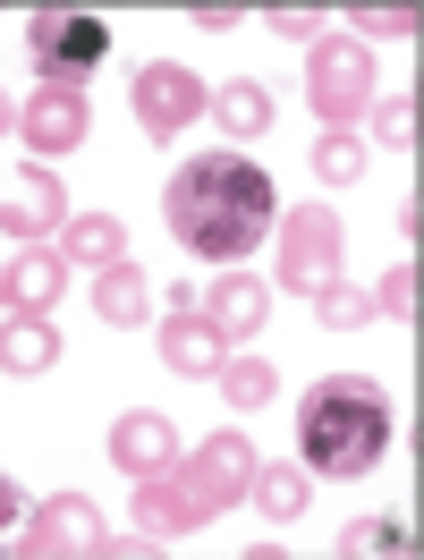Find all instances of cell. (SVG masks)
I'll list each match as a JSON object with an SVG mask.
<instances>
[{
  "label": "cell",
  "instance_id": "4fadbf2b",
  "mask_svg": "<svg viewBox=\"0 0 424 560\" xmlns=\"http://www.w3.org/2000/svg\"><path fill=\"white\" fill-rule=\"evenodd\" d=\"M94 306H103V323H137L144 306H153V289H144V272H137V264H110V272H103V289H94Z\"/></svg>",
  "mask_w": 424,
  "mask_h": 560
},
{
  "label": "cell",
  "instance_id": "d4e9b609",
  "mask_svg": "<svg viewBox=\"0 0 424 560\" xmlns=\"http://www.w3.org/2000/svg\"><path fill=\"white\" fill-rule=\"evenodd\" d=\"M382 137L408 144V137H416V110H408V103H382Z\"/></svg>",
  "mask_w": 424,
  "mask_h": 560
},
{
  "label": "cell",
  "instance_id": "ffe728a7",
  "mask_svg": "<svg viewBox=\"0 0 424 560\" xmlns=\"http://www.w3.org/2000/svg\"><path fill=\"white\" fill-rule=\"evenodd\" d=\"M263 390H272V365H263V357H238V365H229V399H238V408H255Z\"/></svg>",
  "mask_w": 424,
  "mask_h": 560
},
{
  "label": "cell",
  "instance_id": "2e32d148",
  "mask_svg": "<svg viewBox=\"0 0 424 560\" xmlns=\"http://www.w3.org/2000/svg\"><path fill=\"white\" fill-rule=\"evenodd\" d=\"M315 171H322V178H340V187H349V178L365 171V144H356L349 128H322V144H315Z\"/></svg>",
  "mask_w": 424,
  "mask_h": 560
},
{
  "label": "cell",
  "instance_id": "7402d4cb",
  "mask_svg": "<svg viewBox=\"0 0 424 560\" xmlns=\"http://www.w3.org/2000/svg\"><path fill=\"white\" fill-rule=\"evenodd\" d=\"M221 323H229V331H247V323H255V289H247V280L221 289Z\"/></svg>",
  "mask_w": 424,
  "mask_h": 560
},
{
  "label": "cell",
  "instance_id": "ba28073f",
  "mask_svg": "<svg viewBox=\"0 0 424 560\" xmlns=\"http://www.w3.org/2000/svg\"><path fill=\"white\" fill-rule=\"evenodd\" d=\"M26 137L43 144V153H60V144H85V94H43L35 110H26Z\"/></svg>",
  "mask_w": 424,
  "mask_h": 560
},
{
  "label": "cell",
  "instance_id": "5b68a950",
  "mask_svg": "<svg viewBox=\"0 0 424 560\" xmlns=\"http://www.w3.org/2000/svg\"><path fill=\"white\" fill-rule=\"evenodd\" d=\"M238 476H255V458H247V442H229V433H221V442H212V451L196 458V467H187L178 518H212V510H221V501L238 492Z\"/></svg>",
  "mask_w": 424,
  "mask_h": 560
},
{
  "label": "cell",
  "instance_id": "5bb4252c",
  "mask_svg": "<svg viewBox=\"0 0 424 560\" xmlns=\"http://www.w3.org/2000/svg\"><path fill=\"white\" fill-rule=\"evenodd\" d=\"M9 230H43V221H51V212H60V196H51V178L43 171H26V178H9Z\"/></svg>",
  "mask_w": 424,
  "mask_h": 560
},
{
  "label": "cell",
  "instance_id": "603a6c76",
  "mask_svg": "<svg viewBox=\"0 0 424 560\" xmlns=\"http://www.w3.org/2000/svg\"><path fill=\"white\" fill-rule=\"evenodd\" d=\"M374 306L356 298V289H322V323H365Z\"/></svg>",
  "mask_w": 424,
  "mask_h": 560
},
{
  "label": "cell",
  "instance_id": "52a82bcc",
  "mask_svg": "<svg viewBox=\"0 0 424 560\" xmlns=\"http://www.w3.org/2000/svg\"><path fill=\"white\" fill-rule=\"evenodd\" d=\"M94 544H103V518L85 501H51L35 518V552H94Z\"/></svg>",
  "mask_w": 424,
  "mask_h": 560
},
{
  "label": "cell",
  "instance_id": "7a4b0ae2",
  "mask_svg": "<svg viewBox=\"0 0 424 560\" xmlns=\"http://www.w3.org/2000/svg\"><path fill=\"white\" fill-rule=\"evenodd\" d=\"M297 451L315 476H365L390 451V390L365 374H322L297 399Z\"/></svg>",
  "mask_w": 424,
  "mask_h": 560
},
{
  "label": "cell",
  "instance_id": "484cf974",
  "mask_svg": "<svg viewBox=\"0 0 424 560\" xmlns=\"http://www.w3.org/2000/svg\"><path fill=\"white\" fill-rule=\"evenodd\" d=\"M17 518V492H9V476H0V526Z\"/></svg>",
  "mask_w": 424,
  "mask_h": 560
},
{
  "label": "cell",
  "instance_id": "8992f818",
  "mask_svg": "<svg viewBox=\"0 0 424 560\" xmlns=\"http://www.w3.org/2000/svg\"><path fill=\"white\" fill-rule=\"evenodd\" d=\"M331 255H340V221H331V212H306V221L288 230L281 280L288 289H322V280H331Z\"/></svg>",
  "mask_w": 424,
  "mask_h": 560
},
{
  "label": "cell",
  "instance_id": "8fae6325",
  "mask_svg": "<svg viewBox=\"0 0 424 560\" xmlns=\"http://www.w3.org/2000/svg\"><path fill=\"white\" fill-rule=\"evenodd\" d=\"M247 485H255V501H263V518H297V510H306V467H288V458L255 467Z\"/></svg>",
  "mask_w": 424,
  "mask_h": 560
},
{
  "label": "cell",
  "instance_id": "9c48e42d",
  "mask_svg": "<svg viewBox=\"0 0 424 560\" xmlns=\"http://www.w3.org/2000/svg\"><path fill=\"white\" fill-rule=\"evenodd\" d=\"M162 349H170L178 374H221V331H212V323H196V315H170Z\"/></svg>",
  "mask_w": 424,
  "mask_h": 560
},
{
  "label": "cell",
  "instance_id": "6da1fadb",
  "mask_svg": "<svg viewBox=\"0 0 424 560\" xmlns=\"http://www.w3.org/2000/svg\"><path fill=\"white\" fill-rule=\"evenodd\" d=\"M162 212H170V238L187 255H212V264H238L281 230V187L263 162L212 144V153H187L162 187Z\"/></svg>",
  "mask_w": 424,
  "mask_h": 560
},
{
  "label": "cell",
  "instance_id": "3957f363",
  "mask_svg": "<svg viewBox=\"0 0 424 560\" xmlns=\"http://www.w3.org/2000/svg\"><path fill=\"white\" fill-rule=\"evenodd\" d=\"M26 51H35V69L76 94V77H94L110 60V26L94 9H35V26H26Z\"/></svg>",
  "mask_w": 424,
  "mask_h": 560
},
{
  "label": "cell",
  "instance_id": "9a60e30c",
  "mask_svg": "<svg viewBox=\"0 0 424 560\" xmlns=\"http://www.w3.org/2000/svg\"><path fill=\"white\" fill-rule=\"evenodd\" d=\"M0 365H9V374H43V365H51V331H43V323H9Z\"/></svg>",
  "mask_w": 424,
  "mask_h": 560
},
{
  "label": "cell",
  "instance_id": "e0dca14e",
  "mask_svg": "<svg viewBox=\"0 0 424 560\" xmlns=\"http://www.w3.org/2000/svg\"><path fill=\"white\" fill-rule=\"evenodd\" d=\"M221 119H229L238 137H255V128H272V103H263L255 85H221Z\"/></svg>",
  "mask_w": 424,
  "mask_h": 560
},
{
  "label": "cell",
  "instance_id": "4316f807",
  "mask_svg": "<svg viewBox=\"0 0 424 560\" xmlns=\"http://www.w3.org/2000/svg\"><path fill=\"white\" fill-rule=\"evenodd\" d=\"M9 119H17V110H9V103H0V128H9Z\"/></svg>",
  "mask_w": 424,
  "mask_h": 560
},
{
  "label": "cell",
  "instance_id": "30bf717a",
  "mask_svg": "<svg viewBox=\"0 0 424 560\" xmlns=\"http://www.w3.org/2000/svg\"><path fill=\"white\" fill-rule=\"evenodd\" d=\"M110 458H119V467H128V476H137V467H162V458H170V424L162 417H128L119 424V433H110Z\"/></svg>",
  "mask_w": 424,
  "mask_h": 560
},
{
  "label": "cell",
  "instance_id": "ac0fdd59",
  "mask_svg": "<svg viewBox=\"0 0 424 560\" xmlns=\"http://www.w3.org/2000/svg\"><path fill=\"white\" fill-rule=\"evenodd\" d=\"M69 255H85V264H110V255H119V230H110V221H76V230H69Z\"/></svg>",
  "mask_w": 424,
  "mask_h": 560
},
{
  "label": "cell",
  "instance_id": "44dd1931",
  "mask_svg": "<svg viewBox=\"0 0 424 560\" xmlns=\"http://www.w3.org/2000/svg\"><path fill=\"white\" fill-rule=\"evenodd\" d=\"M408 544V526L399 518H365V526H349V552H399Z\"/></svg>",
  "mask_w": 424,
  "mask_h": 560
},
{
  "label": "cell",
  "instance_id": "7c38bea8",
  "mask_svg": "<svg viewBox=\"0 0 424 560\" xmlns=\"http://www.w3.org/2000/svg\"><path fill=\"white\" fill-rule=\"evenodd\" d=\"M137 85H144V119H153V128H178V110L196 103V85H187V69H170V60H162V69H144Z\"/></svg>",
  "mask_w": 424,
  "mask_h": 560
},
{
  "label": "cell",
  "instance_id": "277c9868",
  "mask_svg": "<svg viewBox=\"0 0 424 560\" xmlns=\"http://www.w3.org/2000/svg\"><path fill=\"white\" fill-rule=\"evenodd\" d=\"M365 103H374V60H365L356 43H315V110H322V128H349Z\"/></svg>",
  "mask_w": 424,
  "mask_h": 560
},
{
  "label": "cell",
  "instance_id": "cb8c5ba5",
  "mask_svg": "<svg viewBox=\"0 0 424 560\" xmlns=\"http://www.w3.org/2000/svg\"><path fill=\"white\" fill-rule=\"evenodd\" d=\"M382 306H390V315H416V272H390Z\"/></svg>",
  "mask_w": 424,
  "mask_h": 560
},
{
  "label": "cell",
  "instance_id": "d6986e66",
  "mask_svg": "<svg viewBox=\"0 0 424 560\" xmlns=\"http://www.w3.org/2000/svg\"><path fill=\"white\" fill-rule=\"evenodd\" d=\"M51 289H60V264H51V255H26V264H17V298H26V306H43Z\"/></svg>",
  "mask_w": 424,
  "mask_h": 560
}]
</instances>
